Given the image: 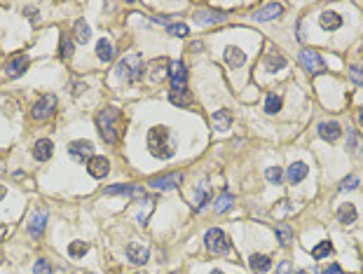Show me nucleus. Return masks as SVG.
<instances>
[{"instance_id": "1", "label": "nucleus", "mask_w": 363, "mask_h": 274, "mask_svg": "<svg viewBox=\"0 0 363 274\" xmlns=\"http://www.w3.org/2000/svg\"><path fill=\"white\" fill-rule=\"evenodd\" d=\"M148 150L152 157L169 159L176 152V138L171 134L169 126H152L148 131Z\"/></svg>"}, {"instance_id": "2", "label": "nucleus", "mask_w": 363, "mask_h": 274, "mask_svg": "<svg viewBox=\"0 0 363 274\" xmlns=\"http://www.w3.org/2000/svg\"><path fill=\"white\" fill-rule=\"evenodd\" d=\"M118 122H120V110L118 108H113V105L103 108V110L97 115L98 134H101V138H103L106 143H110V146H115V143L120 141Z\"/></svg>"}, {"instance_id": "3", "label": "nucleus", "mask_w": 363, "mask_h": 274, "mask_svg": "<svg viewBox=\"0 0 363 274\" xmlns=\"http://www.w3.org/2000/svg\"><path fill=\"white\" fill-rule=\"evenodd\" d=\"M118 73L122 77H127L129 82H139L141 77L145 75V66H143V59L141 54H129L122 61L118 63Z\"/></svg>"}, {"instance_id": "4", "label": "nucleus", "mask_w": 363, "mask_h": 274, "mask_svg": "<svg viewBox=\"0 0 363 274\" xmlns=\"http://www.w3.org/2000/svg\"><path fill=\"white\" fill-rule=\"evenodd\" d=\"M204 246H206V251L220 255V253H227L230 242H227V234L220 227H211V230L204 234Z\"/></svg>"}, {"instance_id": "5", "label": "nucleus", "mask_w": 363, "mask_h": 274, "mask_svg": "<svg viewBox=\"0 0 363 274\" xmlns=\"http://www.w3.org/2000/svg\"><path fill=\"white\" fill-rule=\"evenodd\" d=\"M54 108H56V96L54 94H43L35 103H33V110L31 115L33 120H38V122H43V120H49L54 115Z\"/></svg>"}, {"instance_id": "6", "label": "nucleus", "mask_w": 363, "mask_h": 274, "mask_svg": "<svg viewBox=\"0 0 363 274\" xmlns=\"http://www.w3.org/2000/svg\"><path fill=\"white\" fill-rule=\"evenodd\" d=\"M68 155L71 159L75 162H80V164H87L89 159L94 157V143L92 141H73V143H68Z\"/></svg>"}, {"instance_id": "7", "label": "nucleus", "mask_w": 363, "mask_h": 274, "mask_svg": "<svg viewBox=\"0 0 363 274\" xmlns=\"http://www.w3.org/2000/svg\"><path fill=\"white\" fill-rule=\"evenodd\" d=\"M300 63L307 68V73L312 75H321L326 73V61L321 59L319 52H314V50H302L300 52Z\"/></svg>"}, {"instance_id": "8", "label": "nucleus", "mask_w": 363, "mask_h": 274, "mask_svg": "<svg viewBox=\"0 0 363 274\" xmlns=\"http://www.w3.org/2000/svg\"><path fill=\"white\" fill-rule=\"evenodd\" d=\"M106 195L110 197H131V199H148V195H145V190L141 188V185H110L106 188Z\"/></svg>"}, {"instance_id": "9", "label": "nucleus", "mask_w": 363, "mask_h": 274, "mask_svg": "<svg viewBox=\"0 0 363 274\" xmlns=\"http://www.w3.org/2000/svg\"><path fill=\"white\" fill-rule=\"evenodd\" d=\"M169 80L171 89H185L188 82V68L183 61H169Z\"/></svg>"}, {"instance_id": "10", "label": "nucleus", "mask_w": 363, "mask_h": 274, "mask_svg": "<svg viewBox=\"0 0 363 274\" xmlns=\"http://www.w3.org/2000/svg\"><path fill=\"white\" fill-rule=\"evenodd\" d=\"M150 185L157 190H173L183 185V174L181 171H176V174H167V176H157V178L150 180Z\"/></svg>"}, {"instance_id": "11", "label": "nucleus", "mask_w": 363, "mask_h": 274, "mask_svg": "<svg viewBox=\"0 0 363 274\" xmlns=\"http://www.w3.org/2000/svg\"><path fill=\"white\" fill-rule=\"evenodd\" d=\"M87 171L94 178H103V176H108V171H110V162L106 157H101V155H94V157L87 162Z\"/></svg>"}, {"instance_id": "12", "label": "nucleus", "mask_w": 363, "mask_h": 274, "mask_svg": "<svg viewBox=\"0 0 363 274\" xmlns=\"http://www.w3.org/2000/svg\"><path fill=\"white\" fill-rule=\"evenodd\" d=\"M127 255H129V260H131L134 265H145L150 260V251L143 246V244H139V242L129 244V246H127Z\"/></svg>"}, {"instance_id": "13", "label": "nucleus", "mask_w": 363, "mask_h": 274, "mask_svg": "<svg viewBox=\"0 0 363 274\" xmlns=\"http://www.w3.org/2000/svg\"><path fill=\"white\" fill-rule=\"evenodd\" d=\"M52 152H54V143L49 138H38L33 143V157L38 159V162H47V159L52 157Z\"/></svg>"}, {"instance_id": "14", "label": "nucleus", "mask_w": 363, "mask_h": 274, "mask_svg": "<svg viewBox=\"0 0 363 274\" xmlns=\"http://www.w3.org/2000/svg\"><path fill=\"white\" fill-rule=\"evenodd\" d=\"M307 174H310V167L305 162H293L286 171V180H289V185H295V183L307 178Z\"/></svg>"}, {"instance_id": "15", "label": "nucleus", "mask_w": 363, "mask_h": 274, "mask_svg": "<svg viewBox=\"0 0 363 274\" xmlns=\"http://www.w3.org/2000/svg\"><path fill=\"white\" fill-rule=\"evenodd\" d=\"M45 225H47V211L40 209V211H35V213L31 216V221H28V232H31L33 237L38 239V237H43Z\"/></svg>"}, {"instance_id": "16", "label": "nucleus", "mask_w": 363, "mask_h": 274, "mask_svg": "<svg viewBox=\"0 0 363 274\" xmlns=\"http://www.w3.org/2000/svg\"><path fill=\"white\" fill-rule=\"evenodd\" d=\"M319 136L328 143H335L342 136V126L338 122H321L319 125Z\"/></svg>"}, {"instance_id": "17", "label": "nucleus", "mask_w": 363, "mask_h": 274, "mask_svg": "<svg viewBox=\"0 0 363 274\" xmlns=\"http://www.w3.org/2000/svg\"><path fill=\"white\" fill-rule=\"evenodd\" d=\"M281 12H284V5H279V2H269V5L260 7V10L253 14V19H256V21H272V19H277Z\"/></svg>"}, {"instance_id": "18", "label": "nucleus", "mask_w": 363, "mask_h": 274, "mask_svg": "<svg viewBox=\"0 0 363 274\" xmlns=\"http://www.w3.org/2000/svg\"><path fill=\"white\" fill-rule=\"evenodd\" d=\"M26 68H28V56H26V54H19V56H14V59L7 63L5 73L10 75V77H19V75L26 73Z\"/></svg>"}, {"instance_id": "19", "label": "nucleus", "mask_w": 363, "mask_h": 274, "mask_svg": "<svg viewBox=\"0 0 363 274\" xmlns=\"http://www.w3.org/2000/svg\"><path fill=\"white\" fill-rule=\"evenodd\" d=\"M286 56L281 52H269L265 56V71L267 73H277V71H281V68H286Z\"/></svg>"}, {"instance_id": "20", "label": "nucleus", "mask_w": 363, "mask_h": 274, "mask_svg": "<svg viewBox=\"0 0 363 274\" xmlns=\"http://www.w3.org/2000/svg\"><path fill=\"white\" fill-rule=\"evenodd\" d=\"M225 61L230 63L232 68H239V66H244V63H246L244 50H239V47H235V45L225 47Z\"/></svg>"}, {"instance_id": "21", "label": "nucleus", "mask_w": 363, "mask_h": 274, "mask_svg": "<svg viewBox=\"0 0 363 274\" xmlns=\"http://www.w3.org/2000/svg\"><path fill=\"white\" fill-rule=\"evenodd\" d=\"M319 24H321V28L323 31H335V28H340L342 26V17L338 14V12H323L319 17Z\"/></svg>"}, {"instance_id": "22", "label": "nucleus", "mask_w": 363, "mask_h": 274, "mask_svg": "<svg viewBox=\"0 0 363 274\" xmlns=\"http://www.w3.org/2000/svg\"><path fill=\"white\" fill-rule=\"evenodd\" d=\"M211 122H214L216 131H227L230 125H232V115H230V110H216L214 117H211Z\"/></svg>"}, {"instance_id": "23", "label": "nucleus", "mask_w": 363, "mask_h": 274, "mask_svg": "<svg viewBox=\"0 0 363 274\" xmlns=\"http://www.w3.org/2000/svg\"><path fill=\"white\" fill-rule=\"evenodd\" d=\"M356 218H359V213H356L354 204H342L340 209H338V221L342 225H352V223H356Z\"/></svg>"}, {"instance_id": "24", "label": "nucleus", "mask_w": 363, "mask_h": 274, "mask_svg": "<svg viewBox=\"0 0 363 274\" xmlns=\"http://www.w3.org/2000/svg\"><path fill=\"white\" fill-rule=\"evenodd\" d=\"M248 265H251V270L256 274H265L269 272V267H272V260L267 258V255H251V260H248Z\"/></svg>"}, {"instance_id": "25", "label": "nucleus", "mask_w": 363, "mask_h": 274, "mask_svg": "<svg viewBox=\"0 0 363 274\" xmlns=\"http://www.w3.org/2000/svg\"><path fill=\"white\" fill-rule=\"evenodd\" d=\"M194 19L199 21V24H223L225 14L223 12H214V10H202V12H197Z\"/></svg>"}, {"instance_id": "26", "label": "nucleus", "mask_w": 363, "mask_h": 274, "mask_svg": "<svg viewBox=\"0 0 363 274\" xmlns=\"http://www.w3.org/2000/svg\"><path fill=\"white\" fill-rule=\"evenodd\" d=\"M73 35H75V42H87L89 40V35H92V31H89V24H87L85 19H77L73 26Z\"/></svg>"}, {"instance_id": "27", "label": "nucleus", "mask_w": 363, "mask_h": 274, "mask_svg": "<svg viewBox=\"0 0 363 274\" xmlns=\"http://www.w3.org/2000/svg\"><path fill=\"white\" fill-rule=\"evenodd\" d=\"M169 101L173 105H190V101H193V99H190V94H188V89H171L169 92Z\"/></svg>"}, {"instance_id": "28", "label": "nucleus", "mask_w": 363, "mask_h": 274, "mask_svg": "<svg viewBox=\"0 0 363 274\" xmlns=\"http://www.w3.org/2000/svg\"><path fill=\"white\" fill-rule=\"evenodd\" d=\"M277 239L281 246H289L293 242V230H290V225L286 223H277Z\"/></svg>"}, {"instance_id": "29", "label": "nucleus", "mask_w": 363, "mask_h": 274, "mask_svg": "<svg viewBox=\"0 0 363 274\" xmlns=\"http://www.w3.org/2000/svg\"><path fill=\"white\" fill-rule=\"evenodd\" d=\"M232 204H235V195H230V192H223V195H220V197L216 199L214 209L218 211V213H223V211L232 209Z\"/></svg>"}, {"instance_id": "30", "label": "nucleus", "mask_w": 363, "mask_h": 274, "mask_svg": "<svg viewBox=\"0 0 363 274\" xmlns=\"http://www.w3.org/2000/svg\"><path fill=\"white\" fill-rule=\"evenodd\" d=\"M97 56L101 59V61H110V59H113V45H110L108 40H98Z\"/></svg>"}, {"instance_id": "31", "label": "nucleus", "mask_w": 363, "mask_h": 274, "mask_svg": "<svg viewBox=\"0 0 363 274\" xmlns=\"http://www.w3.org/2000/svg\"><path fill=\"white\" fill-rule=\"evenodd\" d=\"M279 110H281V96L277 94H269L265 101V113L267 115H277Z\"/></svg>"}, {"instance_id": "32", "label": "nucleus", "mask_w": 363, "mask_h": 274, "mask_svg": "<svg viewBox=\"0 0 363 274\" xmlns=\"http://www.w3.org/2000/svg\"><path fill=\"white\" fill-rule=\"evenodd\" d=\"M87 251H89V244L87 242H71V246H68L71 258H82Z\"/></svg>"}, {"instance_id": "33", "label": "nucleus", "mask_w": 363, "mask_h": 274, "mask_svg": "<svg viewBox=\"0 0 363 274\" xmlns=\"http://www.w3.org/2000/svg\"><path fill=\"white\" fill-rule=\"evenodd\" d=\"M331 251H333V244L331 242H321L319 246H314L312 258H314V260H321V258H326V255H328Z\"/></svg>"}, {"instance_id": "34", "label": "nucleus", "mask_w": 363, "mask_h": 274, "mask_svg": "<svg viewBox=\"0 0 363 274\" xmlns=\"http://www.w3.org/2000/svg\"><path fill=\"white\" fill-rule=\"evenodd\" d=\"M209 201H211V190H209V188H204V190L199 188V190H197V201H194V209H197V211L204 209Z\"/></svg>"}, {"instance_id": "35", "label": "nucleus", "mask_w": 363, "mask_h": 274, "mask_svg": "<svg viewBox=\"0 0 363 274\" xmlns=\"http://www.w3.org/2000/svg\"><path fill=\"white\" fill-rule=\"evenodd\" d=\"M167 33H169V35H176V38H185V35L190 33V28H188L185 24H167Z\"/></svg>"}, {"instance_id": "36", "label": "nucleus", "mask_w": 363, "mask_h": 274, "mask_svg": "<svg viewBox=\"0 0 363 274\" xmlns=\"http://www.w3.org/2000/svg\"><path fill=\"white\" fill-rule=\"evenodd\" d=\"M265 178L269 180V183L279 185V183H281V178H284V171H281L279 167H269V169L265 171Z\"/></svg>"}, {"instance_id": "37", "label": "nucleus", "mask_w": 363, "mask_h": 274, "mask_svg": "<svg viewBox=\"0 0 363 274\" xmlns=\"http://www.w3.org/2000/svg\"><path fill=\"white\" fill-rule=\"evenodd\" d=\"M61 56L64 59H71L73 56V40L68 35H61Z\"/></svg>"}, {"instance_id": "38", "label": "nucleus", "mask_w": 363, "mask_h": 274, "mask_svg": "<svg viewBox=\"0 0 363 274\" xmlns=\"http://www.w3.org/2000/svg\"><path fill=\"white\" fill-rule=\"evenodd\" d=\"M349 77H352V82H356L359 87H363V66H352Z\"/></svg>"}, {"instance_id": "39", "label": "nucleus", "mask_w": 363, "mask_h": 274, "mask_svg": "<svg viewBox=\"0 0 363 274\" xmlns=\"http://www.w3.org/2000/svg\"><path fill=\"white\" fill-rule=\"evenodd\" d=\"M33 274H52V265L47 260H38L33 265Z\"/></svg>"}, {"instance_id": "40", "label": "nucleus", "mask_w": 363, "mask_h": 274, "mask_svg": "<svg viewBox=\"0 0 363 274\" xmlns=\"http://www.w3.org/2000/svg\"><path fill=\"white\" fill-rule=\"evenodd\" d=\"M359 183H361L359 176H347V178L340 183V190L342 192H344V190H354V188H359Z\"/></svg>"}, {"instance_id": "41", "label": "nucleus", "mask_w": 363, "mask_h": 274, "mask_svg": "<svg viewBox=\"0 0 363 274\" xmlns=\"http://www.w3.org/2000/svg\"><path fill=\"white\" fill-rule=\"evenodd\" d=\"M277 274H293V265H290V260H284V263L279 265Z\"/></svg>"}, {"instance_id": "42", "label": "nucleus", "mask_w": 363, "mask_h": 274, "mask_svg": "<svg viewBox=\"0 0 363 274\" xmlns=\"http://www.w3.org/2000/svg\"><path fill=\"white\" fill-rule=\"evenodd\" d=\"M24 14H26V19L33 21V24L38 21V7H26V10H24Z\"/></svg>"}, {"instance_id": "43", "label": "nucleus", "mask_w": 363, "mask_h": 274, "mask_svg": "<svg viewBox=\"0 0 363 274\" xmlns=\"http://www.w3.org/2000/svg\"><path fill=\"white\" fill-rule=\"evenodd\" d=\"M323 274H344V272H342V267L338 263H333V265H328V267L323 270Z\"/></svg>"}, {"instance_id": "44", "label": "nucleus", "mask_w": 363, "mask_h": 274, "mask_svg": "<svg viewBox=\"0 0 363 274\" xmlns=\"http://www.w3.org/2000/svg\"><path fill=\"white\" fill-rule=\"evenodd\" d=\"M354 146H356V134H354V131H349V141H347V148H349V150H354Z\"/></svg>"}, {"instance_id": "45", "label": "nucleus", "mask_w": 363, "mask_h": 274, "mask_svg": "<svg viewBox=\"0 0 363 274\" xmlns=\"http://www.w3.org/2000/svg\"><path fill=\"white\" fill-rule=\"evenodd\" d=\"M295 274H316V270H298Z\"/></svg>"}, {"instance_id": "46", "label": "nucleus", "mask_w": 363, "mask_h": 274, "mask_svg": "<svg viewBox=\"0 0 363 274\" xmlns=\"http://www.w3.org/2000/svg\"><path fill=\"white\" fill-rule=\"evenodd\" d=\"M5 195H7V190H5V185H0V201L5 199Z\"/></svg>"}, {"instance_id": "47", "label": "nucleus", "mask_w": 363, "mask_h": 274, "mask_svg": "<svg viewBox=\"0 0 363 274\" xmlns=\"http://www.w3.org/2000/svg\"><path fill=\"white\" fill-rule=\"evenodd\" d=\"M359 122H361V125H363V108H361V110H359Z\"/></svg>"}, {"instance_id": "48", "label": "nucleus", "mask_w": 363, "mask_h": 274, "mask_svg": "<svg viewBox=\"0 0 363 274\" xmlns=\"http://www.w3.org/2000/svg\"><path fill=\"white\" fill-rule=\"evenodd\" d=\"M211 274H223V272H220V270H214V272H211Z\"/></svg>"}, {"instance_id": "49", "label": "nucleus", "mask_w": 363, "mask_h": 274, "mask_svg": "<svg viewBox=\"0 0 363 274\" xmlns=\"http://www.w3.org/2000/svg\"><path fill=\"white\" fill-rule=\"evenodd\" d=\"M0 263H2V260H0Z\"/></svg>"}]
</instances>
